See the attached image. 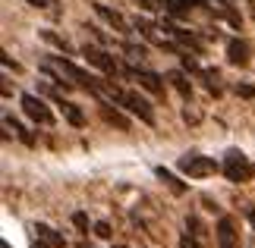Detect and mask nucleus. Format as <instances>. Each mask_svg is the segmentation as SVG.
<instances>
[{
  "mask_svg": "<svg viewBox=\"0 0 255 248\" xmlns=\"http://www.w3.org/2000/svg\"><path fill=\"white\" fill-rule=\"evenodd\" d=\"M224 176L230 182H249L255 176V166L249 164V157L243 151H227V157H224Z\"/></svg>",
  "mask_w": 255,
  "mask_h": 248,
  "instance_id": "obj_2",
  "label": "nucleus"
},
{
  "mask_svg": "<svg viewBox=\"0 0 255 248\" xmlns=\"http://www.w3.org/2000/svg\"><path fill=\"white\" fill-rule=\"evenodd\" d=\"M101 116H104V120L111 123V126L123 129V132H126V129H129V120H126V116H123L120 110H114V104H101Z\"/></svg>",
  "mask_w": 255,
  "mask_h": 248,
  "instance_id": "obj_13",
  "label": "nucleus"
},
{
  "mask_svg": "<svg viewBox=\"0 0 255 248\" xmlns=\"http://www.w3.org/2000/svg\"><path fill=\"white\" fill-rule=\"evenodd\" d=\"M22 110H25L28 120H35V123H41V126H54L51 107H47L38 94H22Z\"/></svg>",
  "mask_w": 255,
  "mask_h": 248,
  "instance_id": "obj_3",
  "label": "nucleus"
},
{
  "mask_svg": "<svg viewBox=\"0 0 255 248\" xmlns=\"http://www.w3.org/2000/svg\"><path fill=\"white\" fill-rule=\"evenodd\" d=\"M154 173H158V179H161L164 185H167L173 195H186V192H189V185H186V182H180V179H176V176H173L170 170H164V166H158Z\"/></svg>",
  "mask_w": 255,
  "mask_h": 248,
  "instance_id": "obj_11",
  "label": "nucleus"
},
{
  "mask_svg": "<svg viewBox=\"0 0 255 248\" xmlns=\"http://www.w3.org/2000/svg\"><path fill=\"white\" fill-rule=\"evenodd\" d=\"M186 226H189V230H192V236H199V239H205V236H208V230L202 226V220H199V217H189V220H186Z\"/></svg>",
  "mask_w": 255,
  "mask_h": 248,
  "instance_id": "obj_16",
  "label": "nucleus"
},
{
  "mask_svg": "<svg viewBox=\"0 0 255 248\" xmlns=\"http://www.w3.org/2000/svg\"><path fill=\"white\" fill-rule=\"evenodd\" d=\"M82 57H85L92 66H98L101 73H107V76H117V73H120V69H117V63H114V57H107L104 51H98V47H92V44L82 47Z\"/></svg>",
  "mask_w": 255,
  "mask_h": 248,
  "instance_id": "obj_4",
  "label": "nucleus"
},
{
  "mask_svg": "<svg viewBox=\"0 0 255 248\" xmlns=\"http://www.w3.org/2000/svg\"><path fill=\"white\" fill-rule=\"evenodd\" d=\"M114 248H126V245H114Z\"/></svg>",
  "mask_w": 255,
  "mask_h": 248,
  "instance_id": "obj_28",
  "label": "nucleus"
},
{
  "mask_svg": "<svg viewBox=\"0 0 255 248\" xmlns=\"http://www.w3.org/2000/svg\"><path fill=\"white\" fill-rule=\"evenodd\" d=\"M237 223L233 217H221L218 220V248H237Z\"/></svg>",
  "mask_w": 255,
  "mask_h": 248,
  "instance_id": "obj_6",
  "label": "nucleus"
},
{
  "mask_svg": "<svg viewBox=\"0 0 255 248\" xmlns=\"http://www.w3.org/2000/svg\"><path fill=\"white\" fill-rule=\"evenodd\" d=\"M135 82H139L145 91H151V94H164V79L158 73H148V69H139L135 73Z\"/></svg>",
  "mask_w": 255,
  "mask_h": 248,
  "instance_id": "obj_7",
  "label": "nucleus"
},
{
  "mask_svg": "<svg viewBox=\"0 0 255 248\" xmlns=\"http://www.w3.org/2000/svg\"><path fill=\"white\" fill-rule=\"evenodd\" d=\"M246 217H249V220H252V226H255V211H252V207H246Z\"/></svg>",
  "mask_w": 255,
  "mask_h": 248,
  "instance_id": "obj_25",
  "label": "nucleus"
},
{
  "mask_svg": "<svg viewBox=\"0 0 255 248\" xmlns=\"http://www.w3.org/2000/svg\"><path fill=\"white\" fill-rule=\"evenodd\" d=\"M183 69H189V73H195V76H202V66H199V63H195V60H192V57H189V54H186V57H183Z\"/></svg>",
  "mask_w": 255,
  "mask_h": 248,
  "instance_id": "obj_20",
  "label": "nucleus"
},
{
  "mask_svg": "<svg viewBox=\"0 0 255 248\" xmlns=\"http://www.w3.org/2000/svg\"><path fill=\"white\" fill-rule=\"evenodd\" d=\"M183 120H186V123H199V113H195V110H189V107H186V110H183Z\"/></svg>",
  "mask_w": 255,
  "mask_h": 248,
  "instance_id": "obj_22",
  "label": "nucleus"
},
{
  "mask_svg": "<svg viewBox=\"0 0 255 248\" xmlns=\"http://www.w3.org/2000/svg\"><path fill=\"white\" fill-rule=\"evenodd\" d=\"M180 248H205V245H202V239H199V236L186 233V236H180Z\"/></svg>",
  "mask_w": 255,
  "mask_h": 248,
  "instance_id": "obj_17",
  "label": "nucleus"
},
{
  "mask_svg": "<svg viewBox=\"0 0 255 248\" xmlns=\"http://www.w3.org/2000/svg\"><path fill=\"white\" fill-rule=\"evenodd\" d=\"M76 248H92V245H88V242H79V245H76Z\"/></svg>",
  "mask_w": 255,
  "mask_h": 248,
  "instance_id": "obj_26",
  "label": "nucleus"
},
{
  "mask_svg": "<svg viewBox=\"0 0 255 248\" xmlns=\"http://www.w3.org/2000/svg\"><path fill=\"white\" fill-rule=\"evenodd\" d=\"M95 236H98V239H111V223H107V220H98L95 223Z\"/></svg>",
  "mask_w": 255,
  "mask_h": 248,
  "instance_id": "obj_18",
  "label": "nucleus"
},
{
  "mask_svg": "<svg viewBox=\"0 0 255 248\" xmlns=\"http://www.w3.org/2000/svg\"><path fill=\"white\" fill-rule=\"evenodd\" d=\"M0 248H9V242H0Z\"/></svg>",
  "mask_w": 255,
  "mask_h": 248,
  "instance_id": "obj_27",
  "label": "nucleus"
},
{
  "mask_svg": "<svg viewBox=\"0 0 255 248\" xmlns=\"http://www.w3.org/2000/svg\"><path fill=\"white\" fill-rule=\"evenodd\" d=\"M73 226H76L79 233H88V217H85L82 211H76V214H73Z\"/></svg>",
  "mask_w": 255,
  "mask_h": 248,
  "instance_id": "obj_19",
  "label": "nucleus"
},
{
  "mask_svg": "<svg viewBox=\"0 0 255 248\" xmlns=\"http://www.w3.org/2000/svg\"><path fill=\"white\" fill-rule=\"evenodd\" d=\"M126 107H129V110L139 116L142 123H148V126H154V113H151V104L145 101L142 94H135V91H126V101H123Z\"/></svg>",
  "mask_w": 255,
  "mask_h": 248,
  "instance_id": "obj_5",
  "label": "nucleus"
},
{
  "mask_svg": "<svg viewBox=\"0 0 255 248\" xmlns=\"http://www.w3.org/2000/svg\"><path fill=\"white\" fill-rule=\"evenodd\" d=\"M95 13L104 19V22H111L117 32H126V19L117 13V9H111V6H104V3H95Z\"/></svg>",
  "mask_w": 255,
  "mask_h": 248,
  "instance_id": "obj_10",
  "label": "nucleus"
},
{
  "mask_svg": "<svg viewBox=\"0 0 255 248\" xmlns=\"http://www.w3.org/2000/svg\"><path fill=\"white\" fill-rule=\"evenodd\" d=\"M32 248H51V245H47V242H41V239H35V242H32Z\"/></svg>",
  "mask_w": 255,
  "mask_h": 248,
  "instance_id": "obj_24",
  "label": "nucleus"
},
{
  "mask_svg": "<svg viewBox=\"0 0 255 248\" xmlns=\"http://www.w3.org/2000/svg\"><path fill=\"white\" fill-rule=\"evenodd\" d=\"M35 233H38V239H41V242H47V245H51V248H66V239H63L60 233H54L51 226L38 223V226H35Z\"/></svg>",
  "mask_w": 255,
  "mask_h": 248,
  "instance_id": "obj_12",
  "label": "nucleus"
},
{
  "mask_svg": "<svg viewBox=\"0 0 255 248\" xmlns=\"http://www.w3.org/2000/svg\"><path fill=\"white\" fill-rule=\"evenodd\" d=\"M237 94L240 97H255V85H237Z\"/></svg>",
  "mask_w": 255,
  "mask_h": 248,
  "instance_id": "obj_21",
  "label": "nucleus"
},
{
  "mask_svg": "<svg viewBox=\"0 0 255 248\" xmlns=\"http://www.w3.org/2000/svg\"><path fill=\"white\" fill-rule=\"evenodd\" d=\"M167 79L173 82V88H176V91H180L183 97H192V82H189V79H186L183 73H170Z\"/></svg>",
  "mask_w": 255,
  "mask_h": 248,
  "instance_id": "obj_14",
  "label": "nucleus"
},
{
  "mask_svg": "<svg viewBox=\"0 0 255 248\" xmlns=\"http://www.w3.org/2000/svg\"><path fill=\"white\" fill-rule=\"evenodd\" d=\"M41 38H44V41H51L54 47H60L63 54H70V51H73V47H70V41H63V38H57L54 32H41Z\"/></svg>",
  "mask_w": 255,
  "mask_h": 248,
  "instance_id": "obj_15",
  "label": "nucleus"
},
{
  "mask_svg": "<svg viewBox=\"0 0 255 248\" xmlns=\"http://www.w3.org/2000/svg\"><path fill=\"white\" fill-rule=\"evenodd\" d=\"M176 166H180V173H186L189 179H205V176H214L221 170L214 157H202V154H186V157H180Z\"/></svg>",
  "mask_w": 255,
  "mask_h": 248,
  "instance_id": "obj_1",
  "label": "nucleus"
},
{
  "mask_svg": "<svg viewBox=\"0 0 255 248\" xmlns=\"http://www.w3.org/2000/svg\"><path fill=\"white\" fill-rule=\"evenodd\" d=\"M227 60H230L233 66H246V63H249V47L233 38V41L227 44Z\"/></svg>",
  "mask_w": 255,
  "mask_h": 248,
  "instance_id": "obj_9",
  "label": "nucleus"
},
{
  "mask_svg": "<svg viewBox=\"0 0 255 248\" xmlns=\"http://www.w3.org/2000/svg\"><path fill=\"white\" fill-rule=\"evenodd\" d=\"M25 3H32V6H38V9H41V6H47V0H25Z\"/></svg>",
  "mask_w": 255,
  "mask_h": 248,
  "instance_id": "obj_23",
  "label": "nucleus"
},
{
  "mask_svg": "<svg viewBox=\"0 0 255 248\" xmlns=\"http://www.w3.org/2000/svg\"><path fill=\"white\" fill-rule=\"evenodd\" d=\"M54 97H57V104H60V110H63L66 120H70L76 129H82V126H85V113H82V110H79V107H76L73 101H63V97L57 94V91H54Z\"/></svg>",
  "mask_w": 255,
  "mask_h": 248,
  "instance_id": "obj_8",
  "label": "nucleus"
}]
</instances>
